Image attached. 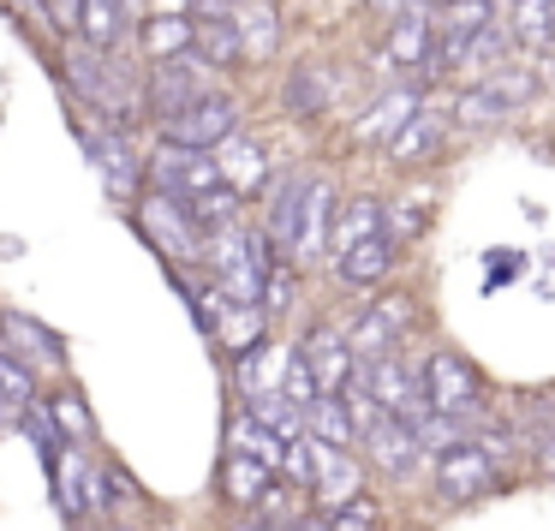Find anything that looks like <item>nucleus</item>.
<instances>
[{
    "label": "nucleus",
    "instance_id": "obj_1",
    "mask_svg": "<svg viewBox=\"0 0 555 531\" xmlns=\"http://www.w3.org/2000/svg\"><path fill=\"white\" fill-rule=\"evenodd\" d=\"M61 66H66L73 96L85 102V108H96L102 120H108V132H132V126L150 114L144 85L120 66V54H102V49H90V42H78V49H66Z\"/></svg>",
    "mask_w": 555,
    "mask_h": 531
},
{
    "label": "nucleus",
    "instance_id": "obj_2",
    "mask_svg": "<svg viewBox=\"0 0 555 531\" xmlns=\"http://www.w3.org/2000/svg\"><path fill=\"white\" fill-rule=\"evenodd\" d=\"M275 245L257 228H228L221 239H209V269H216V287L233 305H263V287L275 275Z\"/></svg>",
    "mask_w": 555,
    "mask_h": 531
},
{
    "label": "nucleus",
    "instance_id": "obj_3",
    "mask_svg": "<svg viewBox=\"0 0 555 531\" xmlns=\"http://www.w3.org/2000/svg\"><path fill=\"white\" fill-rule=\"evenodd\" d=\"M424 388H430V412H442V418H466L478 424L483 412H490V388H483L478 364L466 359V352H430L424 359Z\"/></svg>",
    "mask_w": 555,
    "mask_h": 531
},
{
    "label": "nucleus",
    "instance_id": "obj_4",
    "mask_svg": "<svg viewBox=\"0 0 555 531\" xmlns=\"http://www.w3.org/2000/svg\"><path fill=\"white\" fill-rule=\"evenodd\" d=\"M138 233L150 239V251H162L168 257V269H192V263H209V239L197 233V221H192V209L185 204H173V197H150V204H138Z\"/></svg>",
    "mask_w": 555,
    "mask_h": 531
},
{
    "label": "nucleus",
    "instance_id": "obj_5",
    "mask_svg": "<svg viewBox=\"0 0 555 531\" xmlns=\"http://www.w3.org/2000/svg\"><path fill=\"white\" fill-rule=\"evenodd\" d=\"M240 102L221 96V90H209L204 102H192L185 114H173V120H162V150H192V156H216L228 138H240Z\"/></svg>",
    "mask_w": 555,
    "mask_h": 531
},
{
    "label": "nucleus",
    "instance_id": "obj_6",
    "mask_svg": "<svg viewBox=\"0 0 555 531\" xmlns=\"http://www.w3.org/2000/svg\"><path fill=\"white\" fill-rule=\"evenodd\" d=\"M502 490V466H495L483 448H448L436 454V502L442 507H472V502H490Z\"/></svg>",
    "mask_w": 555,
    "mask_h": 531
},
{
    "label": "nucleus",
    "instance_id": "obj_7",
    "mask_svg": "<svg viewBox=\"0 0 555 531\" xmlns=\"http://www.w3.org/2000/svg\"><path fill=\"white\" fill-rule=\"evenodd\" d=\"M150 180H156L162 197H173V204H185V209H197V204H209V197L228 192L221 161L216 156H192V150H162V156L150 161Z\"/></svg>",
    "mask_w": 555,
    "mask_h": 531
},
{
    "label": "nucleus",
    "instance_id": "obj_8",
    "mask_svg": "<svg viewBox=\"0 0 555 531\" xmlns=\"http://www.w3.org/2000/svg\"><path fill=\"white\" fill-rule=\"evenodd\" d=\"M78 144H85V156L96 161L102 185H108L120 204H138V192H144L150 168L138 161L132 138H126V132H96V126H78Z\"/></svg>",
    "mask_w": 555,
    "mask_h": 531
},
{
    "label": "nucleus",
    "instance_id": "obj_9",
    "mask_svg": "<svg viewBox=\"0 0 555 531\" xmlns=\"http://www.w3.org/2000/svg\"><path fill=\"white\" fill-rule=\"evenodd\" d=\"M364 383H371L376 406H383L388 418H406V424L430 418V388H424V371H412L400 352H388V359L364 364Z\"/></svg>",
    "mask_w": 555,
    "mask_h": 531
},
{
    "label": "nucleus",
    "instance_id": "obj_10",
    "mask_svg": "<svg viewBox=\"0 0 555 531\" xmlns=\"http://www.w3.org/2000/svg\"><path fill=\"white\" fill-rule=\"evenodd\" d=\"M144 96H150V114H162V120H173V114H185L192 102H204V96H209L204 61H197V54H185V61H162L156 73H150Z\"/></svg>",
    "mask_w": 555,
    "mask_h": 531
},
{
    "label": "nucleus",
    "instance_id": "obj_11",
    "mask_svg": "<svg viewBox=\"0 0 555 531\" xmlns=\"http://www.w3.org/2000/svg\"><path fill=\"white\" fill-rule=\"evenodd\" d=\"M364 448H371V466L383 471V478H412L418 459L430 454L418 424H406V418H376L371 430H364Z\"/></svg>",
    "mask_w": 555,
    "mask_h": 531
},
{
    "label": "nucleus",
    "instance_id": "obj_12",
    "mask_svg": "<svg viewBox=\"0 0 555 531\" xmlns=\"http://www.w3.org/2000/svg\"><path fill=\"white\" fill-rule=\"evenodd\" d=\"M424 114V96L412 85H395V90H383L376 96V108L364 114L359 126H352V144H395L400 132H406L412 120Z\"/></svg>",
    "mask_w": 555,
    "mask_h": 531
},
{
    "label": "nucleus",
    "instance_id": "obj_13",
    "mask_svg": "<svg viewBox=\"0 0 555 531\" xmlns=\"http://www.w3.org/2000/svg\"><path fill=\"white\" fill-rule=\"evenodd\" d=\"M311 185L317 180H305V173H287V180L269 192L263 233H269V245L281 251V263H293V245H299V216H305V204H311Z\"/></svg>",
    "mask_w": 555,
    "mask_h": 531
},
{
    "label": "nucleus",
    "instance_id": "obj_14",
    "mask_svg": "<svg viewBox=\"0 0 555 531\" xmlns=\"http://www.w3.org/2000/svg\"><path fill=\"white\" fill-rule=\"evenodd\" d=\"M305 359H311L317 383H323V400L328 394H347V383L359 376V359H352V340L340 335V328H311V335L299 340Z\"/></svg>",
    "mask_w": 555,
    "mask_h": 531
},
{
    "label": "nucleus",
    "instance_id": "obj_15",
    "mask_svg": "<svg viewBox=\"0 0 555 531\" xmlns=\"http://www.w3.org/2000/svg\"><path fill=\"white\" fill-rule=\"evenodd\" d=\"M0 347H13L25 364H66V340L30 311H0Z\"/></svg>",
    "mask_w": 555,
    "mask_h": 531
},
{
    "label": "nucleus",
    "instance_id": "obj_16",
    "mask_svg": "<svg viewBox=\"0 0 555 531\" xmlns=\"http://www.w3.org/2000/svg\"><path fill=\"white\" fill-rule=\"evenodd\" d=\"M317 502H323V514H335V507H347V502H359L364 495V471H359V459L352 454H340V448H323L317 442Z\"/></svg>",
    "mask_w": 555,
    "mask_h": 531
},
{
    "label": "nucleus",
    "instance_id": "obj_17",
    "mask_svg": "<svg viewBox=\"0 0 555 531\" xmlns=\"http://www.w3.org/2000/svg\"><path fill=\"white\" fill-rule=\"evenodd\" d=\"M335 216H340V204H335V185L328 180H317L311 185V204H305V216H299V245H293V263H317V257L328 251V239H335Z\"/></svg>",
    "mask_w": 555,
    "mask_h": 531
},
{
    "label": "nucleus",
    "instance_id": "obj_18",
    "mask_svg": "<svg viewBox=\"0 0 555 531\" xmlns=\"http://www.w3.org/2000/svg\"><path fill=\"white\" fill-rule=\"evenodd\" d=\"M216 161H221V180H228V192L233 197H257L269 185V156H263V144L257 138H228V144L216 150Z\"/></svg>",
    "mask_w": 555,
    "mask_h": 531
},
{
    "label": "nucleus",
    "instance_id": "obj_19",
    "mask_svg": "<svg viewBox=\"0 0 555 531\" xmlns=\"http://www.w3.org/2000/svg\"><path fill=\"white\" fill-rule=\"evenodd\" d=\"M228 454L257 459V466H269L275 478L287 471V442H281L275 430H263V424H257L251 412H233V418H228Z\"/></svg>",
    "mask_w": 555,
    "mask_h": 531
},
{
    "label": "nucleus",
    "instance_id": "obj_20",
    "mask_svg": "<svg viewBox=\"0 0 555 531\" xmlns=\"http://www.w3.org/2000/svg\"><path fill=\"white\" fill-rule=\"evenodd\" d=\"M78 37L102 54H120V42L132 37V7L126 0H85V13H78Z\"/></svg>",
    "mask_w": 555,
    "mask_h": 531
},
{
    "label": "nucleus",
    "instance_id": "obj_21",
    "mask_svg": "<svg viewBox=\"0 0 555 531\" xmlns=\"http://www.w3.org/2000/svg\"><path fill=\"white\" fill-rule=\"evenodd\" d=\"M275 471L269 466H257V459H240V454H221V495H228L240 514H257L263 507V495L275 490Z\"/></svg>",
    "mask_w": 555,
    "mask_h": 531
},
{
    "label": "nucleus",
    "instance_id": "obj_22",
    "mask_svg": "<svg viewBox=\"0 0 555 531\" xmlns=\"http://www.w3.org/2000/svg\"><path fill=\"white\" fill-rule=\"evenodd\" d=\"M49 478H54V507H61L66 526H85L90 514V466L78 459V448H66L61 459H49Z\"/></svg>",
    "mask_w": 555,
    "mask_h": 531
},
{
    "label": "nucleus",
    "instance_id": "obj_23",
    "mask_svg": "<svg viewBox=\"0 0 555 531\" xmlns=\"http://www.w3.org/2000/svg\"><path fill=\"white\" fill-rule=\"evenodd\" d=\"M395 263H400V245L383 233V239H364V245H352L347 257H335V275L347 281V287H376V281L395 275Z\"/></svg>",
    "mask_w": 555,
    "mask_h": 531
},
{
    "label": "nucleus",
    "instance_id": "obj_24",
    "mask_svg": "<svg viewBox=\"0 0 555 531\" xmlns=\"http://www.w3.org/2000/svg\"><path fill=\"white\" fill-rule=\"evenodd\" d=\"M383 233H388L383 204H376V197H347V204H340V216H335V239H328V257H347L352 245L383 239Z\"/></svg>",
    "mask_w": 555,
    "mask_h": 531
},
{
    "label": "nucleus",
    "instance_id": "obj_25",
    "mask_svg": "<svg viewBox=\"0 0 555 531\" xmlns=\"http://www.w3.org/2000/svg\"><path fill=\"white\" fill-rule=\"evenodd\" d=\"M197 61L204 66H240L245 61V42H240V18L221 13V7H209L204 18H197Z\"/></svg>",
    "mask_w": 555,
    "mask_h": 531
},
{
    "label": "nucleus",
    "instance_id": "obj_26",
    "mask_svg": "<svg viewBox=\"0 0 555 531\" xmlns=\"http://www.w3.org/2000/svg\"><path fill=\"white\" fill-rule=\"evenodd\" d=\"M430 54H436V18L412 7V13H406V18H395V30H388V61L430 73Z\"/></svg>",
    "mask_w": 555,
    "mask_h": 531
},
{
    "label": "nucleus",
    "instance_id": "obj_27",
    "mask_svg": "<svg viewBox=\"0 0 555 531\" xmlns=\"http://www.w3.org/2000/svg\"><path fill=\"white\" fill-rule=\"evenodd\" d=\"M507 37L531 54H555V0H507Z\"/></svg>",
    "mask_w": 555,
    "mask_h": 531
},
{
    "label": "nucleus",
    "instance_id": "obj_28",
    "mask_svg": "<svg viewBox=\"0 0 555 531\" xmlns=\"http://www.w3.org/2000/svg\"><path fill=\"white\" fill-rule=\"evenodd\" d=\"M328 96H335V85H328V73L317 61L293 66L287 85H281V102H287V114H299V120H317V114H328Z\"/></svg>",
    "mask_w": 555,
    "mask_h": 531
},
{
    "label": "nucleus",
    "instance_id": "obj_29",
    "mask_svg": "<svg viewBox=\"0 0 555 531\" xmlns=\"http://www.w3.org/2000/svg\"><path fill=\"white\" fill-rule=\"evenodd\" d=\"M144 54L150 61H185V54H197V18H144Z\"/></svg>",
    "mask_w": 555,
    "mask_h": 531
},
{
    "label": "nucleus",
    "instance_id": "obj_30",
    "mask_svg": "<svg viewBox=\"0 0 555 531\" xmlns=\"http://www.w3.org/2000/svg\"><path fill=\"white\" fill-rule=\"evenodd\" d=\"M507 114H514V102H507L490 78L454 96V126H466V132H490V126H502Z\"/></svg>",
    "mask_w": 555,
    "mask_h": 531
},
{
    "label": "nucleus",
    "instance_id": "obj_31",
    "mask_svg": "<svg viewBox=\"0 0 555 531\" xmlns=\"http://www.w3.org/2000/svg\"><path fill=\"white\" fill-rule=\"evenodd\" d=\"M42 406H49V418H54V430H61L66 448H90V442H96V412L85 406L78 388H61V394H49Z\"/></svg>",
    "mask_w": 555,
    "mask_h": 531
},
{
    "label": "nucleus",
    "instance_id": "obj_32",
    "mask_svg": "<svg viewBox=\"0 0 555 531\" xmlns=\"http://www.w3.org/2000/svg\"><path fill=\"white\" fill-rule=\"evenodd\" d=\"M442 132H448V120H442L436 108H424L418 120H412L406 132H400L395 144H388V161H395V168H418V161H430V156H436Z\"/></svg>",
    "mask_w": 555,
    "mask_h": 531
},
{
    "label": "nucleus",
    "instance_id": "obj_33",
    "mask_svg": "<svg viewBox=\"0 0 555 531\" xmlns=\"http://www.w3.org/2000/svg\"><path fill=\"white\" fill-rule=\"evenodd\" d=\"M245 412H251V418L263 424V430H275L287 448L311 436V412H299L287 394H257V400H245Z\"/></svg>",
    "mask_w": 555,
    "mask_h": 531
},
{
    "label": "nucleus",
    "instance_id": "obj_34",
    "mask_svg": "<svg viewBox=\"0 0 555 531\" xmlns=\"http://www.w3.org/2000/svg\"><path fill=\"white\" fill-rule=\"evenodd\" d=\"M311 442L340 448V454H352V442H364V430L352 424V412H347V400H340V394H328V400H317V406H311Z\"/></svg>",
    "mask_w": 555,
    "mask_h": 531
},
{
    "label": "nucleus",
    "instance_id": "obj_35",
    "mask_svg": "<svg viewBox=\"0 0 555 531\" xmlns=\"http://www.w3.org/2000/svg\"><path fill=\"white\" fill-rule=\"evenodd\" d=\"M347 340H352V359H364V364H376V359H388V352H400V328L388 323L383 311H371V305H364V316L347 328Z\"/></svg>",
    "mask_w": 555,
    "mask_h": 531
},
{
    "label": "nucleus",
    "instance_id": "obj_36",
    "mask_svg": "<svg viewBox=\"0 0 555 531\" xmlns=\"http://www.w3.org/2000/svg\"><path fill=\"white\" fill-rule=\"evenodd\" d=\"M0 394H7V406H13V424L42 400L37 394V364H25L13 347H0Z\"/></svg>",
    "mask_w": 555,
    "mask_h": 531
},
{
    "label": "nucleus",
    "instance_id": "obj_37",
    "mask_svg": "<svg viewBox=\"0 0 555 531\" xmlns=\"http://www.w3.org/2000/svg\"><path fill=\"white\" fill-rule=\"evenodd\" d=\"M138 483L126 478L120 466H90V514H102V519H114L120 507H132L138 502Z\"/></svg>",
    "mask_w": 555,
    "mask_h": 531
},
{
    "label": "nucleus",
    "instance_id": "obj_38",
    "mask_svg": "<svg viewBox=\"0 0 555 531\" xmlns=\"http://www.w3.org/2000/svg\"><path fill=\"white\" fill-rule=\"evenodd\" d=\"M240 42H245V61H269V54L281 49V25H275V7H240Z\"/></svg>",
    "mask_w": 555,
    "mask_h": 531
},
{
    "label": "nucleus",
    "instance_id": "obj_39",
    "mask_svg": "<svg viewBox=\"0 0 555 531\" xmlns=\"http://www.w3.org/2000/svg\"><path fill=\"white\" fill-rule=\"evenodd\" d=\"M281 394H287L299 412H311L317 400H323V383H317V371H311V359H305V347H293V352H287V371H281Z\"/></svg>",
    "mask_w": 555,
    "mask_h": 531
},
{
    "label": "nucleus",
    "instance_id": "obj_40",
    "mask_svg": "<svg viewBox=\"0 0 555 531\" xmlns=\"http://www.w3.org/2000/svg\"><path fill=\"white\" fill-rule=\"evenodd\" d=\"M323 519H328V531H388L383 526V502H376V495H359V502L335 507V514H323Z\"/></svg>",
    "mask_w": 555,
    "mask_h": 531
},
{
    "label": "nucleus",
    "instance_id": "obj_41",
    "mask_svg": "<svg viewBox=\"0 0 555 531\" xmlns=\"http://www.w3.org/2000/svg\"><path fill=\"white\" fill-rule=\"evenodd\" d=\"M502 49H507V30L502 25H490L483 30V37H472L466 42V54H460V66H466V73H502Z\"/></svg>",
    "mask_w": 555,
    "mask_h": 531
},
{
    "label": "nucleus",
    "instance_id": "obj_42",
    "mask_svg": "<svg viewBox=\"0 0 555 531\" xmlns=\"http://www.w3.org/2000/svg\"><path fill=\"white\" fill-rule=\"evenodd\" d=\"M490 85L502 90V96L514 102V108L538 96V73H531V66H502V73H490Z\"/></svg>",
    "mask_w": 555,
    "mask_h": 531
},
{
    "label": "nucleus",
    "instance_id": "obj_43",
    "mask_svg": "<svg viewBox=\"0 0 555 531\" xmlns=\"http://www.w3.org/2000/svg\"><path fill=\"white\" fill-rule=\"evenodd\" d=\"M293 275H299V263H275V275H269V287H263V311L269 316L293 311Z\"/></svg>",
    "mask_w": 555,
    "mask_h": 531
},
{
    "label": "nucleus",
    "instance_id": "obj_44",
    "mask_svg": "<svg viewBox=\"0 0 555 531\" xmlns=\"http://www.w3.org/2000/svg\"><path fill=\"white\" fill-rule=\"evenodd\" d=\"M424 228H430V209H424V204H395V209H388V239H412V233H424Z\"/></svg>",
    "mask_w": 555,
    "mask_h": 531
},
{
    "label": "nucleus",
    "instance_id": "obj_45",
    "mask_svg": "<svg viewBox=\"0 0 555 531\" xmlns=\"http://www.w3.org/2000/svg\"><path fill=\"white\" fill-rule=\"evenodd\" d=\"M371 311H383L388 323L400 328V335H406V328L418 323V311H412V299H406V293H376V305H371Z\"/></svg>",
    "mask_w": 555,
    "mask_h": 531
},
{
    "label": "nucleus",
    "instance_id": "obj_46",
    "mask_svg": "<svg viewBox=\"0 0 555 531\" xmlns=\"http://www.w3.org/2000/svg\"><path fill=\"white\" fill-rule=\"evenodd\" d=\"M42 13H49L54 30H78V13H85V0H42Z\"/></svg>",
    "mask_w": 555,
    "mask_h": 531
},
{
    "label": "nucleus",
    "instance_id": "obj_47",
    "mask_svg": "<svg viewBox=\"0 0 555 531\" xmlns=\"http://www.w3.org/2000/svg\"><path fill=\"white\" fill-rule=\"evenodd\" d=\"M233 531H287V526H275V519H263V514H240Z\"/></svg>",
    "mask_w": 555,
    "mask_h": 531
},
{
    "label": "nucleus",
    "instance_id": "obj_48",
    "mask_svg": "<svg viewBox=\"0 0 555 531\" xmlns=\"http://www.w3.org/2000/svg\"><path fill=\"white\" fill-rule=\"evenodd\" d=\"M538 471H543V478H555V430L538 442Z\"/></svg>",
    "mask_w": 555,
    "mask_h": 531
},
{
    "label": "nucleus",
    "instance_id": "obj_49",
    "mask_svg": "<svg viewBox=\"0 0 555 531\" xmlns=\"http://www.w3.org/2000/svg\"><path fill=\"white\" fill-rule=\"evenodd\" d=\"M371 13H383V18H406V13H412V0H371Z\"/></svg>",
    "mask_w": 555,
    "mask_h": 531
},
{
    "label": "nucleus",
    "instance_id": "obj_50",
    "mask_svg": "<svg viewBox=\"0 0 555 531\" xmlns=\"http://www.w3.org/2000/svg\"><path fill=\"white\" fill-rule=\"evenodd\" d=\"M293 531H328V519H323V514H305V519H299V526H293Z\"/></svg>",
    "mask_w": 555,
    "mask_h": 531
},
{
    "label": "nucleus",
    "instance_id": "obj_51",
    "mask_svg": "<svg viewBox=\"0 0 555 531\" xmlns=\"http://www.w3.org/2000/svg\"><path fill=\"white\" fill-rule=\"evenodd\" d=\"M0 424H13V406H7V394H0Z\"/></svg>",
    "mask_w": 555,
    "mask_h": 531
},
{
    "label": "nucleus",
    "instance_id": "obj_52",
    "mask_svg": "<svg viewBox=\"0 0 555 531\" xmlns=\"http://www.w3.org/2000/svg\"><path fill=\"white\" fill-rule=\"evenodd\" d=\"M114 531H132V526H114Z\"/></svg>",
    "mask_w": 555,
    "mask_h": 531
},
{
    "label": "nucleus",
    "instance_id": "obj_53",
    "mask_svg": "<svg viewBox=\"0 0 555 531\" xmlns=\"http://www.w3.org/2000/svg\"><path fill=\"white\" fill-rule=\"evenodd\" d=\"M209 7H221V0H209Z\"/></svg>",
    "mask_w": 555,
    "mask_h": 531
},
{
    "label": "nucleus",
    "instance_id": "obj_54",
    "mask_svg": "<svg viewBox=\"0 0 555 531\" xmlns=\"http://www.w3.org/2000/svg\"><path fill=\"white\" fill-rule=\"evenodd\" d=\"M126 7H132V0H126Z\"/></svg>",
    "mask_w": 555,
    "mask_h": 531
},
{
    "label": "nucleus",
    "instance_id": "obj_55",
    "mask_svg": "<svg viewBox=\"0 0 555 531\" xmlns=\"http://www.w3.org/2000/svg\"><path fill=\"white\" fill-rule=\"evenodd\" d=\"M442 7H448V0H442Z\"/></svg>",
    "mask_w": 555,
    "mask_h": 531
}]
</instances>
